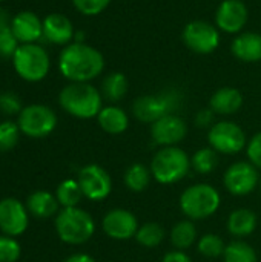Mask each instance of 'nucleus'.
Masks as SVG:
<instances>
[{"instance_id": "nucleus-11", "label": "nucleus", "mask_w": 261, "mask_h": 262, "mask_svg": "<svg viewBox=\"0 0 261 262\" xmlns=\"http://www.w3.org/2000/svg\"><path fill=\"white\" fill-rule=\"evenodd\" d=\"M223 184L231 195L246 196L260 184L258 169L251 161H237L226 169Z\"/></svg>"}, {"instance_id": "nucleus-24", "label": "nucleus", "mask_w": 261, "mask_h": 262, "mask_svg": "<svg viewBox=\"0 0 261 262\" xmlns=\"http://www.w3.org/2000/svg\"><path fill=\"white\" fill-rule=\"evenodd\" d=\"M12 15L0 6V58H12L15 49L18 48V40L15 38L11 26Z\"/></svg>"}, {"instance_id": "nucleus-40", "label": "nucleus", "mask_w": 261, "mask_h": 262, "mask_svg": "<svg viewBox=\"0 0 261 262\" xmlns=\"http://www.w3.org/2000/svg\"><path fill=\"white\" fill-rule=\"evenodd\" d=\"M65 262H95V259L88 253H75V255H71L69 258H66Z\"/></svg>"}, {"instance_id": "nucleus-30", "label": "nucleus", "mask_w": 261, "mask_h": 262, "mask_svg": "<svg viewBox=\"0 0 261 262\" xmlns=\"http://www.w3.org/2000/svg\"><path fill=\"white\" fill-rule=\"evenodd\" d=\"M165 236H166L165 229L158 223H145L143 226L138 227L135 239L140 246L146 249H154L163 243Z\"/></svg>"}, {"instance_id": "nucleus-10", "label": "nucleus", "mask_w": 261, "mask_h": 262, "mask_svg": "<svg viewBox=\"0 0 261 262\" xmlns=\"http://www.w3.org/2000/svg\"><path fill=\"white\" fill-rule=\"evenodd\" d=\"M182 38L189 51L208 55L220 46V29L206 20H192L185 26Z\"/></svg>"}, {"instance_id": "nucleus-13", "label": "nucleus", "mask_w": 261, "mask_h": 262, "mask_svg": "<svg viewBox=\"0 0 261 262\" xmlns=\"http://www.w3.org/2000/svg\"><path fill=\"white\" fill-rule=\"evenodd\" d=\"M29 226V212L26 204L17 198L8 196L0 201V230L6 236L17 238L26 232Z\"/></svg>"}, {"instance_id": "nucleus-23", "label": "nucleus", "mask_w": 261, "mask_h": 262, "mask_svg": "<svg viewBox=\"0 0 261 262\" xmlns=\"http://www.w3.org/2000/svg\"><path fill=\"white\" fill-rule=\"evenodd\" d=\"M258 218L251 209H235L228 218V232L235 238H245L255 232Z\"/></svg>"}, {"instance_id": "nucleus-28", "label": "nucleus", "mask_w": 261, "mask_h": 262, "mask_svg": "<svg viewBox=\"0 0 261 262\" xmlns=\"http://www.w3.org/2000/svg\"><path fill=\"white\" fill-rule=\"evenodd\" d=\"M55 196H57L58 204L63 209L65 207H78L82 198H85L83 196V192L80 189L78 181L77 180H72V178H68V180L62 181L57 186Z\"/></svg>"}, {"instance_id": "nucleus-33", "label": "nucleus", "mask_w": 261, "mask_h": 262, "mask_svg": "<svg viewBox=\"0 0 261 262\" xmlns=\"http://www.w3.org/2000/svg\"><path fill=\"white\" fill-rule=\"evenodd\" d=\"M20 127L17 121H2L0 123V152H8L14 149L20 138Z\"/></svg>"}, {"instance_id": "nucleus-18", "label": "nucleus", "mask_w": 261, "mask_h": 262, "mask_svg": "<svg viewBox=\"0 0 261 262\" xmlns=\"http://www.w3.org/2000/svg\"><path fill=\"white\" fill-rule=\"evenodd\" d=\"M75 29L72 21L58 12H51L43 18V40L57 46H68L74 41Z\"/></svg>"}, {"instance_id": "nucleus-29", "label": "nucleus", "mask_w": 261, "mask_h": 262, "mask_svg": "<svg viewBox=\"0 0 261 262\" xmlns=\"http://www.w3.org/2000/svg\"><path fill=\"white\" fill-rule=\"evenodd\" d=\"M225 262H258L255 249L245 241H232L226 246L223 253Z\"/></svg>"}, {"instance_id": "nucleus-31", "label": "nucleus", "mask_w": 261, "mask_h": 262, "mask_svg": "<svg viewBox=\"0 0 261 262\" xmlns=\"http://www.w3.org/2000/svg\"><path fill=\"white\" fill-rule=\"evenodd\" d=\"M218 166V154L212 147H203L197 150L191 158V167L202 175L211 173Z\"/></svg>"}, {"instance_id": "nucleus-4", "label": "nucleus", "mask_w": 261, "mask_h": 262, "mask_svg": "<svg viewBox=\"0 0 261 262\" xmlns=\"http://www.w3.org/2000/svg\"><path fill=\"white\" fill-rule=\"evenodd\" d=\"M55 232L69 246H82L95 233L94 218L80 207H65L55 216Z\"/></svg>"}, {"instance_id": "nucleus-1", "label": "nucleus", "mask_w": 261, "mask_h": 262, "mask_svg": "<svg viewBox=\"0 0 261 262\" xmlns=\"http://www.w3.org/2000/svg\"><path fill=\"white\" fill-rule=\"evenodd\" d=\"M105 69L103 54L88 43H69L58 55V71L69 83H89Z\"/></svg>"}, {"instance_id": "nucleus-27", "label": "nucleus", "mask_w": 261, "mask_h": 262, "mask_svg": "<svg viewBox=\"0 0 261 262\" xmlns=\"http://www.w3.org/2000/svg\"><path fill=\"white\" fill-rule=\"evenodd\" d=\"M128 92V78L122 72H111L102 81V95L112 103L120 101Z\"/></svg>"}, {"instance_id": "nucleus-22", "label": "nucleus", "mask_w": 261, "mask_h": 262, "mask_svg": "<svg viewBox=\"0 0 261 262\" xmlns=\"http://www.w3.org/2000/svg\"><path fill=\"white\" fill-rule=\"evenodd\" d=\"M98 126L111 135H120L129 127V117L120 106H105L97 115Z\"/></svg>"}, {"instance_id": "nucleus-5", "label": "nucleus", "mask_w": 261, "mask_h": 262, "mask_svg": "<svg viewBox=\"0 0 261 262\" xmlns=\"http://www.w3.org/2000/svg\"><path fill=\"white\" fill-rule=\"evenodd\" d=\"M152 178L160 184H175L182 181L191 169V158L178 146L162 147L151 161Z\"/></svg>"}, {"instance_id": "nucleus-26", "label": "nucleus", "mask_w": 261, "mask_h": 262, "mask_svg": "<svg viewBox=\"0 0 261 262\" xmlns=\"http://www.w3.org/2000/svg\"><path fill=\"white\" fill-rule=\"evenodd\" d=\"M151 178H152V173H151L149 167H146L142 163H134L126 169L123 180H125V186L131 192L140 193V192H145L148 189Z\"/></svg>"}, {"instance_id": "nucleus-36", "label": "nucleus", "mask_w": 261, "mask_h": 262, "mask_svg": "<svg viewBox=\"0 0 261 262\" xmlns=\"http://www.w3.org/2000/svg\"><path fill=\"white\" fill-rule=\"evenodd\" d=\"M25 106L20 97L12 91H5L0 94V112L5 115H18Z\"/></svg>"}, {"instance_id": "nucleus-42", "label": "nucleus", "mask_w": 261, "mask_h": 262, "mask_svg": "<svg viewBox=\"0 0 261 262\" xmlns=\"http://www.w3.org/2000/svg\"><path fill=\"white\" fill-rule=\"evenodd\" d=\"M2 2H5V0H0V3H2Z\"/></svg>"}, {"instance_id": "nucleus-21", "label": "nucleus", "mask_w": 261, "mask_h": 262, "mask_svg": "<svg viewBox=\"0 0 261 262\" xmlns=\"http://www.w3.org/2000/svg\"><path fill=\"white\" fill-rule=\"evenodd\" d=\"M26 209L29 215L34 218L46 220L51 216H57L60 212V204L57 201V196L46 190H37L32 192L26 200Z\"/></svg>"}, {"instance_id": "nucleus-8", "label": "nucleus", "mask_w": 261, "mask_h": 262, "mask_svg": "<svg viewBox=\"0 0 261 262\" xmlns=\"http://www.w3.org/2000/svg\"><path fill=\"white\" fill-rule=\"evenodd\" d=\"M20 132L29 138H45L57 127L55 112L45 104H28L17 115Z\"/></svg>"}, {"instance_id": "nucleus-34", "label": "nucleus", "mask_w": 261, "mask_h": 262, "mask_svg": "<svg viewBox=\"0 0 261 262\" xmlns=\"http://www.w3.org/2000/svg\"><path fill=\"white\" fill-rule=\"evenodd\" d=\"M22 255L18 241L12 236H0V262H17Z\"/></svg>"}, {"instance_id": "nucleus-19", "label": "nucleus", "mask_w": 261, "mask_h": 262, "mask_svg": "<svg viewBox=\"0 0 261 262\" xmlns=\"http://www.w3.org/2000/svg\"><path fill=\"white\" fill-rule=\"evenodd\" d=\"M231 52L243 63H257L261 60V34L240 32L231 43Z\"/></svg>"}, {"instance_id": "nucleus-7", "label": "nucleus", "mask_w": 261, "mask_h": 262, "mask_svg": "<svg viewBox=\"0 0 261 262\" xmlns=\"http://www.w3.org/2000/svg\"><path fill=\"white\" fill-rule=\"evenodd\" d=\"M11 60L15 74L29 83H38L45 80L51 69L49 54L38 43L18 45Z\"/></svg>"}, {"instance_id": "nucleus-6", "label": "nucleus", "mask_w": 261, "mask_h": 262, "mask_svg": "<svg viewBox=\"0 0 261 262\" xmlns=\"http://www.w3.org/2000/svg\"><path fill=\"white\" fill-rule=\"evenodd\" d=\"M222 204L218 190L206 183L189 186L180 195V210L188 220L202 221L217 213Z\"/></svg>"}, {"instance_id": "nucleus-20", "label": "nucleus", "mask_w": 261, "mask_h": 262, "mask_svg": "<svg viewBox=\"0 0 261 262\" xmlns=\"http://www.w3.org/2000/svg\"><path fill=\"white\" fill-rule=\"evenodd\" d=\"M243 106V94L231 86L220 88L215 91L209 100V107L215 115H232L238 112Z\"/></svg>"}, {"instance_id": "nucleus-39", "label": "nucleus", "mask_w": 261, "mask_h": 262, "mask_svg": "<svg viewBox=\"0 0 261 262\" xmlns=\"http://www.w3.org/2000/svg\"><path fill=\"white\" fill-rule=\"evenodd\" d=\"M162 262H192V259L183 250H172L163 256Z\"/></svg>"}, {"instance_id": "nucleus-12", "label": "nucleus", "mask_w": 261, "mask_h": 262, "mask_svg": "<svg viewBox=\"0 0 261 262\" xmlns=\"http://www.w3.org/2000/svg\"><path fill=\"white\" fill-rule=\"evenodd\" d=\"M77 181L83 196L89 201H103L112 192V180L109 173L98 164H86L80 169Z\"/></svg>"}, {"instance_id": "nucleus-14", "label": "nucleus", "mask_w": 261, "mask_h": 262, "mask_svg": "<svg viewBox=\"0 0 261 262\" xmlns=\"http://www.w3.org/2000/svg\"><path fill=\"white\" fill-rule=\"evenodd\" d=\"M140 224L137 216L128 209H112L102 221L103 232L115 241H128L135 238Z\"/></svg>"}, {"instance_id": "nucleus-3", "label": "nucleus", "mask_w": 261, "mask_h": 262, "mask_svg": "<svg viewBox=\"0 0 261 262\" xmlns=\"http://www.w3.org/2000/svg\"><path fill=\"white\" fill-rule=\"evenodd\" d=\"M183 101V95L175 88L163 89L157 94L142 95L132 103V114L142 123H155L157 120L177 114Z\"/></svg>"}, {"instance_id": "nucleus-15", "label": "nucleus", "mask_w": 261, "mask_h": 262, "mask_svg": "<svg viewBox=\"0 0 261 262\" xmlns=\"http://www.w3.org/2000/svg\"><path fill=\"white\" fill-rule=\"evenodd\" d=\"M249 18L243 0H223L215 11V26L226 34H240Z\"/></svg>"}, {"instance_id": "nucleus-25", "label": "nucleus", "mask_w": 261, "mask_h": 262, "mask_svg": "<svg viewBox=\"0 0 261 262\" xmlns=\"http://www.w3.org/2000/svg\"><path fill=\"white\" fill-rule=\"evenodd\" d=\"M198 236V230L197 226L194 224L192 220H183L178 221L172 230H171V244L177 249V250H186L189 249Z\"/></svg>"}, {"instance_id": "nucleus-17", "label": "nucleus", "mask_w": 261, "mask_h": 262, "mask_svg": "<svg viewBox=\"0 0 261 262\" xmlns=\"http://www.w3.org/2000/svg\"><path fill=\"white\" fill-rule=\"evenodd\" d=\"M11 26L20 45L38 43L43 38V20L32 11L23 9L14 14Z\"/></svg>"}, {"instance_id": "nucleus-37", "label": "nucleus", "mask_w": 261, "mask_h": 262, "mask_svg": "<svg viewBox=\"0 0 261 262\" xmlns=\"http://www.w3.org/2000/svg\"><path fill=\"white\" fill-rule=\"evenodd\" d=\"M246 154H248V160L257 167L261 169V132L255 134L246 146Z\"/></svg>"}, {"instance_id": "nucleus-16", "label": "nucleus", "mask_w": 261, "mask_h": 262, "mask_svg": "<svg viewBox=\"0 0 261 262\" xmlns=\"http://www.w3.org/2000/svg\"><path fill=\"white\" fill-rule=\"evenodd\" d=\"M186 134V121L177 114L166 115L151 124V138L160 147L177 146L185 140Z\"/></svg>"}, {"instance_id": "nucleus-9", "label": "nucleus", "mask_w": 261, "mask_h": 262, "mask_svg": "<svg viewBox=\"0 0 261 262\" xmlns=\"http://www.w3.org/2000/svg\"><path fill=\"white\" fill-rule=\"evenodd\" d=\"M209 147L217 154L235 155L246 149L248 138L245 130L234 121H217L208 132Z\"/></svg>"}, {"instance_id": "nucleus-32", "label": "nucleus", "mask_w": 261, "mask_h": 262, "mask_svg": "<svg viewBox=\"0 0 261 262\" xmlns=\"http://www.w3.org/2000/svg\"><path fill=\"white\" fill-rule=\"evenodd\" d=\"M225 249H226V244L222 239V236L217 233H206L197 243L198 253L203 255L205 258H211V259L223 256Z\"/></svg>"}, {"instance_id": "nucleus-41", "label": "nucleus", "mask_w": 261, "mask_h": 262, "mask_svg": "<svg viewBox=\"0 0 261 262\" xmlns=\"http://www.w3.org/2000/svg\"><path fill=\"white\" fill-rule=\"evenodd\" d=\"M260 189H261V178H260Z\"/></svg>"}, {"instance_id": "nucleus-2", "label": "nucleus", "mask_w": 261, "mask_h": 262, "mask_svg": "<svg viewBox=\"0 0 261 262\" xmlns=\"http://www.w3.org/2000/svg\"><path fill=\"white\" fill-rule=\"evenodd\" d=\"M58 104L75 118H97L103 109V95L91 83H69L60 91Z\"/></svg>"}, {"instance_id": "nucleus-35", "label": "nucleus", "mask_w": 261, "mask_h": 262, "mask_svg": "<svg viewBox=\"0 0 261 262\" xmlns=\"http://www.w3.org/2000/svg\"><path fill=\"white\" fill-rule=\"evenodd\" d=\"M111 2L112 0H72V5L80 14L94 17L102 14L111 5Z\"/></svg>"}, {"instance_id": "nucleus-38", "label": "nucleus", "mask_w": 261, "mask_h": 262, "mask_svg": "<svg viewBox=\"0 0 261 262\" xmlns=\"http://www.w3.org/2000/svg\"><path fill=\"white\" fill-rule=\"evenodd\" d=\"M214 120H215V112H214L211 107H206V109L198 111V112L195 114V118H194L195 126H198V127H202V129H206V127L211 129V127L215 124Z\"/></svg>"}]
</instances>
